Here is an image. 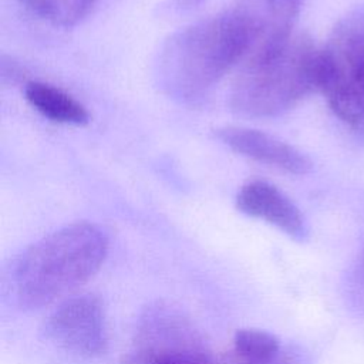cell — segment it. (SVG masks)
Segmentation results:
<instances>
[{
	"instance_id": "obj_1",
	"label": "cell",
	"mask_w": 364,
	"mask_h": 364,
	"mask_svg": "<svg viewBox=\"0 0 364 364\" xmlns=\"http://www.w3.org/2000/svg\"><path fill=\"white\" fill-rule=\"evenodd\" d=\"M108 239L95 225L75 222L28 246L16 260L11 290L17 304L38 310L88 282L101 267Z\"/></svg>"
},
{
	"instance_id": "obj_2",
	"label": "cell",
	"mask_w": 364,
	"mask_h": 364,
	"mask_svg": "<svg viewBox=\"0 0 364 364\" xmlns=\"http://www.w3.org/2000/svg\"><path fill=\"white\" fill-rule=\"evenodd\" d=\"M246 54L245 33L228 9L171 36L158 55L155 77L166 95L193 102Z\"/></svg>"
},
{
	"instance_id": "obj_3",
	"label": "cell",
	"mask_w": 364,
	"mask_h": 364,
	"mask_svg": "<svg viewBox=\"0 0 364 364\" xmlns=\"http://www.w3.org/2000/svg\"><path fill=\"white\" fill-rule=\"evenodd\" d=\"M320 48L306 34H293L276 48L249 58L236 77L230 108L246 117L279 115L318 88Z\"/></svg>"
},
{
	"instance_id": "obj_4",
	"label": "cell",
	"mask_w": 364,
	"mask_h": 364,
	"mask_svg": "<svg viewBox=\"0 0 364 364\" xmlns=\"http://www.w3.org/2000/svg\"><path fill=\"white\" fill-rule=\"evenodd\" d=\"M318 88L344 124L364 132V4L341 17L320 48Z\"/></svg>"
},
{
	"instance_id": "obj_5",
	"label": "cell",
	"mask_w": 364,
	"mask_h": 364,
	"mask_svg": "<svg viewBox=\"0 0 364 364\" xmlns=\"http://www.w3.org/2000/svg\"><path fill=\"white\" fill-rule=\"evenodd\" d=\"M128 364H215L191 324L175 310L158 306L148 311Z\"/></svg>"
},
{
	"instance_id": "obj_6",
	"label": "cell",
	"mask_w": 364,
	"mask_h": 364,
	"mask_svg": "<svg viewBox=\"0 0 364 364\" xmlns=\"http://www.w3.org/2000/svg\"><path fill=\"white\" fill-rule=\"evenodd\" d=\"M43 331L55 347L80 358H95L105 353L108 344L104 306L94 294L61 303L48 316Z\"/></svg>"
},
{
	"instance_id": "obj_7",
	"label": "cell",
	"mask_w": 364,
	"mask_h": 364,
	"mask_svg": "<svg viewBox=\"0 0 364 364\" xmlns=\"http://www.w3.org/2000/svg\"><path fill=\"white\" fill-rule=\"evenodd\" d=\"M303 0H236L229 9L247 40L246 61L293 36Z\"/></svg>"
},
{
	"instance_id": "obj_8",
	"label": "cell",
	"mask_w": 364,
	"mask_h": 364,
	"mask_svg": "<svg viewBox=\"0 0 364 364\" xmlns=\"http://www.w3.org/2000/svg\"><path fill=\"white\" fill-rule=\"evenodd\" d=\"M215 135L232 151L282 171L303 175L311 168L310 159L301 151L266 132L242 127H223L216 129Z\"/></svg>"
},
{
	"instance_id": "obj_9",
	"label": "cell",
	"mask_w": 364,
	"mask_h": 364,
	"mask_svg": "<svg viewBox=\"0 0 364 364\" xmlns=\"http://www.w3.org/2000/svg\"><path fill=\"white\" fill-rule=\"evenodd\" d=\"M236 206L247 216L266 220L293 239L303 240L307 228L297 206L274 185L264 181L245 183L236 196Z\"/></svg>"
},
{
	"instance_id": "obj_10",
	"label": "cell",
	"mask_w": 364,
	"mask_h": 364,
	"mask_svg": "<svg viewBox=\"0 0 364 364\" xmlns=\"http://www.w3.org/2000/svg\"><path fill=\"white\" fill-rule=\"evenodd\" d=\"M24 95L33 108L51 121L84 125L90 119V114L82 104L50 84L27 82Z\"/></svg>"
},
{
	"instance_id": "obj_11",
	"label": "cell",
	"mask_w": 364,
	"mask_h": 364,
	"mask_svg": "<svg viewBox=\"0 0 364 364\" xmlns=\"http://www.w3.org/2000/svg\"><path fill=\"white\" fill-rule=\"evenodd\" d=\"M233 348L242 364H269L282 355L279 338L269 331L257 328L237 330L233 338Z\"/></svg>"
},
{
	"instance_id": "obj_12",
	"label": "cell",
	"mask_w": 364,
	"mask_h": 364,
	"mask_svg": "<svg viewBox=\"0 0 364 364\" xmlns=\"http://www.w3.org/2000/svg\"><path fill=\"white\" fill-rule=\"evenodd\" d=\"M40 18L61 27L81 21L94 7L97 0H20Z\"/></svg>"
},
{
	"instance_id": "obj_13",
	"label": "cell",
	"mask_w": 364,
	"mask_h": 364,
	"mask_svg": "<svg viewBox=\"0 0 364 364\" xmlns=\"http://www.w3.org/2000/svg\"><path fill=\"white\" fill-rule=\"evenodd\" d=\"M344 296L350 309L355 314L364 317V250L347 272Z\"/></svg>"
},
{
	"instance_id": "obj_14",
	"label": "cell",
	"mask_w": 364,
	"mask_h": 364,
	"mask_svg": "<svg viewBox=\"0 0 364 364\" xmlns=\"http://www.w3.org/2000/svg\"><path fill=\"white\" fill-rule=\"evenodd\" d=\"M0 78L3 84H16L23 78V70L11 58H6L3 55L0 63Z\"/></svg>"
},
{
	"instance_id": "obj_15",
	"label": "cell",
	"mask_w": 364,
	"mask_h": 364,
	"mask_svg": "<svg viewBox=\"0 0 364 364\" xmlns=\"http://www.w3.org/2000/svg\"><path fill=\"white\" fill-rule=\"evenodd\" d=\"M173 1H175L176 7L181 9V10L195 9V7H198L202 3V0H173Z\"/></svg>"
},
{
	"instance_id": "obj_16",
	"label": "cell",
	"mask_w": 364,
	"mask_h": 364,
	"mask_svg": "<svg viewBox=\"0 0 364 364\" xmlns=\"http://www.w3.org/2000/svg\"><path fill=\"white\" fill-rule=\"evenodd\" d=\"M242 364V363H240ZM269 364H286V361H283V358H282V355L276 360V361H273V363H269Z\"/></svg>"
}]
</instances>
